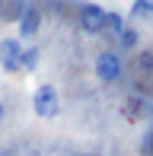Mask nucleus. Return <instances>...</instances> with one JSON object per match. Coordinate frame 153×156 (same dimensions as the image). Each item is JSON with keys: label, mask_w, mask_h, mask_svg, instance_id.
Listing matches in <instances>:
<instances>
[{"label": "nucleus", "mask_w": 153, "mask_h": 156, "mask_svg": "<svg viewBox=\"0 0 153 156\" xmlns=\"http://www.w3.org/2000/svg\"><path fill=\"white\" fill-rule=\"evenodd\" d=\"M32 112L38 118H54L61 112V96H58V89L51 83H41L35 93H32Z\"/></svg>", "instance_id": "1"}, {"label": "nucleus", "mask_w": 153, "mask_h": 156, "mask_svg": "<svg viewBox=\"0 0 153 156\" xmlns=\"http://www.w3.org/2000/svg\"><path fill=\"white\" fill-rule=\"evenodd\" d=\"M93 67H96V76H99L102 83H118L121 73H124V64H121V58H118L115 51H99Z\"/></svg>", "instance_id": "2"}, {"label": "nucleus", "mask_w": 153, "mask_h": 156, "mask_svg": "<svg viewBox=\"0 0 153 156\" xmlns=\"http://www.w3.org/2000/svg\"><path fill=\"white\" fill-rule=\"evenodd\" d=\"M76 16H80V29H83V32H89V35L105 32V10H102V6H96V3H83Z\"/></svg>", "instance_id": "3"}, {"label": "nucleus", "mask_w": 153, "mask_h": 156, "mask_svg": "<svg viewBox=\"0 0 153 156\" xmlns=\"http://www.w3.org/2000/svg\"><path fill=\"white\" fill-rule=\"evenodd\" d=\"M23 61V41L19 38H0V67L6 73H16Z\"/></svg>", "instance_id": "4"}, {"label": "nucleus", "mask_w": 153, "mask_h": 156, "mask_svg": "<svg viewBox=\"0 0 153 156\" xmlns=\"http://www.w3.org/2000/svg\"><path fill=\"white\" fill-rule=\"evenodd\" d=\"M16 29H19V41L32 38V35L41 29V10L38 6H23L19 16H16Z\"/></svg>", "instance_id": "5"}, {"label": "nucleus", "mask_w": 153, "mask_h": 156, "mask_svg": "<svg viewBox=\"0 0 153 156\" xmlns=\"http://www.w3.org/2000/svg\"><path fill=\"white\" fill-rule=\"evenodd\" d=\"M137 41H141V35H137V29H131V26H124V29H121V35H118V45H121V48H128V51H131V48H137Z\"/></svg>", "instance_id": "6"}, {"label": "nucleus", "mask_w": 153, "mask_h": 156, "mask_svg": "<svg viewBox=\"0 0 153 156\" xmlns=\"http://www.w3.org/2000/svg\"><path fill=\"white\" fill-rule=\"evenodd\" d=\"M38 64V48H23V61H19V70H35Z\"/></svg>", "instance_id": "7"}, {"label": "nucleus", "mask_w": 153, "mask_h": 156, "mask_svg": "<svg viewBox=\"0 0 153 156\" xmlns=\"http://www.w3.org/2000/svg\"><path fill=\"white\" fill-rule=\"evenodd\" d=\"M105 29H112L115 35H121V29H124V16H121V13H105Z\"/></svg>", "instance_id": "8"}, {"label": "nucleus", "mask_w": 153, "mask_h": 156, "mask_svg": "<svg viewBox=\"0 0 153 156\" xmlns=\"http://www.w3.org/2000/svg\"><path fill=\"white\" fill-rule=\"evenodd\" d=\"M153 13V0H134L131 3V16H147Z\"/></svg>", "instance_id": "9"}, {"label": "nucleus", "mask_w": 153, "mask_h": 156, "mask_svg": "<svg viewBox=\"0 0 153 156\" xmlns=\"http://www.w3.org/2000/svg\"><path fill=\"white\" fill-rule=\"evenodd\" d=\"M144 150H147V153H153V134L147 137V144H144Z\"/></svg>", "instance_id": "10"}, {"label": "nucleus", "mask_w": 153, "mask_h": 156, "mask_svg": "<svg viewBox=\"0 0 153 156\" xmlns=\"http://www.w3.org/2000/svg\"><path fill=\"white\" fill-rule=\"evenodd\" d=\"M3 118H6V108H3V102H0V124H3Z\"/></svg>", "instance_id": "11"}, {"label": "nucleus", "mask_w": 153, "mask_h": 156, "mask_svg": "<svg viewBox=\"0 0 153 156\" xmlns=\"http://www.w3.org/2000/svg\"><path fill=\"white\" fill-rule=\"evenodd\" d=\"M80 156H99V153H80Z\"/></svg>", "instance_id": "12"}, {"label": "nucleus", "mask_w": 153, "mask_h": 156, "mask_svg": "<svg viewBox=\"0 0 153 156\" xmlns=\"http://www.w3.org/2000/svg\"><path fill=\"white\" fill-rule=\"evenodd\" d=\"M29 156H35V153H29Z\"/></svg>", "instance_id": "13"}]
</instances>
